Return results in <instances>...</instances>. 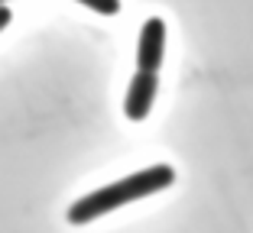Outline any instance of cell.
<instances>
[{
	"instance_id": "1",
	"label": "cell",
	"mask_w": 253,
	"mask_h": 233,
	"mask_svg": "<svg viewBox=\"0 0 253 233\" xmlns=\"http://www.w3.org/2000/svg\"><path fill=\"white\" fill-rule=\"evenodd\" d=\"M175 181V168L172 166H149V168H140L136 175H126V178L114 181V185H104V188L91 191V195L78 198V201L68 207V220L72 224H91V220L104 217V214L117 211L124 204H133L140 198H149L156 191L169 188Z\"/></svg>"
},
{
	"instance_id": "2",
	"label": "cell",
	"mask_w": 253,
	"mask_h": 233,
	"mask_svg": "<svg viewBox=\"0 0 253 233\" xmlns=\"http://www.w3.org/2000/svg\"><path fill=\"white\" fill-rule=\"evenodd\" d=\"M166 52V23L159 16H149L140 30V42H136V65L140 71H159Z\"/></svg>"
},
{
	"instance_id": "3",
	"label": "cell",
	"mask_w": 253,
	"mask_h": 233,
	"mask_svg": "<svg viewBox=\"0 0 253 233\" xmlns=\"http://www.w3.org/2000/svg\"><path fill=\"white\" fill-rule=\"evenodd\" d=\"M156 91H159L156 71H140V68H136L133 81H130V91H126V100H124V113L130 120H146L149 107L156 100Z\"/></svg>"
},
{
	"instance_id": "4",
	"label": "cell",
	"mask_w": 253,
	"mask_h": 233,
	"mask_svg": "<svg viewBox=\"0 0 253 233\" xmlns=\"http://www.w3.org/2000/svg\"><path fill=\"white\" fill-rule=\"evenodd\" d=\"M78 3H84V7H91L94 13H104V16L120 13V0H78Z\"/></svg>"
},
{
	"instance_id": "5",
	"label": "cell",
	"mask_w": 253,
	"mask_h": 233,
	"mask_svg": "<svg viewBox=\"0 0 253 233\" xmlns=\"http://www.w3.org/2000/svg\"><path fill=\"white\" fill-rule=\"evenodd\" d=\"M10 20H13V13H10L7 7H0V30H7V26H10Z\"/></svg>"
},
{
	"instance_id": "6",
	"label": "cell",
	"mask_w": 253,
	"mask_h": 233,
	"mask_svg": "<svg viewBox=\"0 0 253 233\" xmlns=\"http://www.w3.org/2000/svg\"><path fill=\"white\" fill-rule=\"evenodd\" d=\"M0 7H7V0H0Z\"/></svg>"
}]
</instances>
